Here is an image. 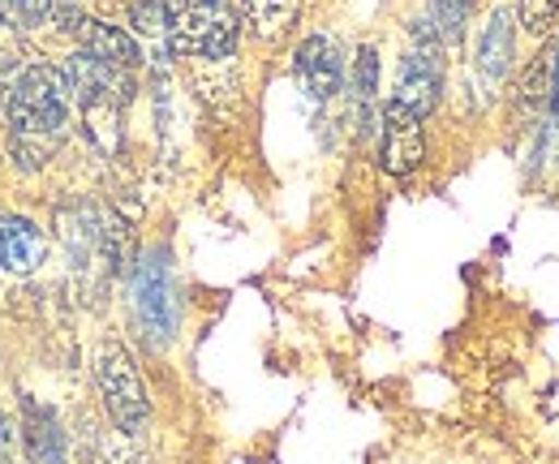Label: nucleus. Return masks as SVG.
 <instances>
[{
	"label": "nucleus",
	"instance_id": "7ed1b4c3",
	"mask_svg": "<svg viewBox=\"0 0 559 464\" xmlns=\"http://www.w3.org/2000/svg\"><path fill=\"white\" fill-rule=\"evenodd\" d=\"M168 4H173L168 48L177 57H207V61L233 57L241 22L233 17L228 0H168Z\"/></svg>",
	"mask_w": 559,
	"mask_h": 464
},
{
	"label": "nucleus",
	"instance_id": "0eeeda50",
	"mask_svg": "<svg viewBox=\"0 0 559 464\" xmlns=\"http://www.w3.org/2000/svg\"><path fill=\"white\" fill-rule=\"evenodd\" d=\"M293 73H297V82L310 99H332L341 91L345 66H341V52L328 35H310L293 57Z\"/></svg>",
	"mask_w": 559,
	"mask_h": 464
},
{
	"label": "nucleus",
	"instance_id": "1a4fd4ad",
	"mask_svg": "<svg viewBox=\"0 0 559 464\" xmlns=\"http://www.w3.org/2000/svg\"><path fill=\"white\" fill-rule=\"evenodd\" d=\"M512 57H516V13L508 4H499L478 35V73L490 86H499L512 69Z\"/></svg>",
	"mask_w": 559,
	"mask_h": 464
},
{
	"label": "nucleus",
	"instance_id": "9d476101",
	"mask_svg": "<svg viewBox=\"0 0 559 464\" xmlns=\"http://www.w3.org/2000/svg\"><path fill=\"white\" fill-rule=\"evenodd\" d=\"M26 413V426H22V443H26V456L39 464H66V435L57 426L52 413H44L35 400L22 404Z\"/></svg>",
	"mask_w": 559,
	"mask_h": 464
},
{
	"label": "nucleus",
	"instance_id": "9b49d317",
	"mask_svg": "<svg viewBox=\"0 0 559 464\" xmlns=\"http://www.w3.org/2000/svg\"><path fill=\"white\" fill-rule=\"evenodd\" d=\"M241 13H246V26L276 44L284 39L293 26H297V13H301V0H241Z\"/></svg>",
	"mask_w": 559,
	"mask_h": 464
},
{
	"label": "nucleus",
	"instance_id": "a211bd4d",
	"mask_svg": "<svg viewBox=\"0 0 559 464\" xmlns=\"http://www.w3.org/2000/svg\"><path fill=\"white\" fill-rule=\"evenodd\" d=\"M99 464H151L146 461V448L139 443V435H126V430H112L99 439Z\"/></svg>",
	"mask_w": 559,
	"mask_h": 464
},
{
	"label": "nucleus",
	"instance_id": "2eb2a0df",
	"mask_svg": "<svg viewBox=\"0 0 559 464\" xmlns=\"http://www.w3.org/2000/svg\"><path fill=\"white\" fill-rule=\"evenodd\" d=\"M547 57H538V61H530L525 73L516 78V91H512V108H516V117H534L538 108H543V99H547Z\"/></svg>",
	"mask_w": 559,
	"mask_h": 464
},
{
	"label": "nucleus",
	"instance_id": "f03ea898",
	"mask_svg": "<svg viewBox=\"0 0 559 464\" xmlns=\"http://www.w3.org/2000/svg\"><path fill=\"white\" fill-rule=\"evenodd\" d=\"M95 388L99 400L112 417V430H126V435H142L146 421H151V400L142 388V374L130 357V348L121 340H104L95 348Z\"/></svg>",
	"mask_w": 559,
	"mask_h": 464
},
{
	"label": "nucleus",
	"instance_id": "4468645a",
	"mask_svg": "<svg viewBox=\"0 0 559 464\" xmlns=\"http://www.w3.org/2000/svg\"><path fill=\"white\" fill-rule=\"evenodd\" d=\"M374 91H379V52L370 44H361L349 69V95L357 104V112H366L374 104Z\"/></svg>",
	"mask_w": 559,
	"mask_h": 464
},
{
	"label": "nucleus",
	"instance_id": "aec40b11",
	"mask_svg": "<svg viewBox=\"0 0 559 464\" xmlns=\"http://www.w3.org/2000/svg\"><path fill=\"white\" fill-rule=\"evenodd\" d=\"M4 9L17 26H48L57 17V0H4Z\"/></svg>",
	"mask_w": 559,
	"mask_h": 464
},
{
	"label": "nucleus",
	"instance_id": "f257e3e1",
	"mask_svg": "<svg viewBox=\"0 0 559 464\" xmlns=\"http://www.w3.org/2000/svg\"><path fill=\"white\" fill-rule=\"evenodd\" d=\"M9 138H61L70 121V86L66 73L44 61L22 66L4 95Z\"/></svg>",
	"mask_w": 559,
	"mask_h": 464
},
{
	"label": "nucleus",
	"instance_id": "20e7f679",
	"mask_svg": "<svg viewBox=\"0 0 559 464\" xmlns=\"http://www.w3.org/2000/svg\"><path fill=\"white\" fill-rule=\"evenodd\" d=\"M439 95H443V39L435 31L430 17L414 22V44L409 52L401 57L396 69V104L409 108L418 121H426L435 108H439Z\"/></svg>",
	"mask_w": 559,
	"mask_h": 464
},
{
	"label": "nucleus",
	"instance_id": "f3484780",
	"mask_svg": "<svg viewBox=\"0 0 559 464\" xmlns=\"http://www.w3.org/2000/svg\"><path fill=\"white\" fill-rule=\"evenodd\" d=\"M516 22L525 35L547 39L559 22V0H516Z\"/></svg>",
	"mask_w": 559,
	"mask_h": 464
},
{
	"label": "nucleus",
	"instance_id": "412c9836",
	"mask_svg": "<svg viewBox=\"0 0 559 464\" xmlns=\"http://www.w3.org/2000/svg\"><path fill=\"white\" fill-rule=\"evenodd\" d=\"M0 464H26V443L22 430L0 413Z\"/></svg>",
	"mask_w": 559,
	"mask_h": 464
},
{
	"label": "nucleus",
	"instance_id": "4be33fe9",
	"mask_svg": "<svg viewBox=\"0 0 559 464\" xmlns=\"http://www.w3.org/2000/svg\"><path fill=\"white\" fill-rule=\"evenodd\" d=\"M57 22H61V31L70 35V39H82L86 44V35H91V13H82L78 4H57Z\"/></svg>",
	"mask_w": 559,
	"mask_h": 464
},
{
	"label": "nucleus",
	"instance_id": "6ab92c4d",
	"mask_svg": "<svg viewBox=\"0 0 559 464\" xmlns=\"http://www.w3.org/2000/svg\"><path fill=\"white\" fill-rule=\"evenodd\" d=\"M130 22L139 26L142 35H159V39H168L173 4H168V0H130Z\"/></svg>",
	"mask_w": 559,
	"mask_h": 464
},
{
	"label": "nucleus",
	"instance_id": "ddd939ff",
	"mask_svg": "<svg viewBox=\"0 0 559 464\" xmlns=\"http://www.w3.org/2000/svg\"><path fill=\"white\" fill-rule=\"evenodd\" d=\"M78 112H82L86 138H91L104 155H117V146H121V112H126V104H121V99H91V104H82Z\"/></svg>",
	"mask_w": 559,
	"mask_h": 464
},
{
	"label": "nucleus",
	"instance_id": "f8f14e48",
	"mask_svg": "<svg viewBox=\"0 0 559 464\" xmlns=\"http://www.w3.org/2000/svg\"><path fill=\"white\" fill-rule=\"evenodd\" d=\"M82 48L112 69H134L142 61L139 44L130 39V31H121V26H112V22H99V17L91 22V35H86Z\"/></svg>",
	"mask_w": 559,
	"mask_h": 464
},
{
	"label": "nucleus",
	"instance_id": "dca6fc26",
	"mask_svg": "<svg viewBox=\"0 0 559 464\" xmlns=\"http://www.w3.org/2000/svg\"><path fill=\"white\" fill-rule=\"evenodd\" d=\"M469 9H474V0H430V22H435L443 44H456L465 35Z\"/></svg>",
	"mask_w": 559,
	"mask_h": 464
},
{
	"label": "nucleus",
	"instance_id": "39448f33",
	"mask_svg": "<svg viewBox=\"0 0 559 464\" xmlns=\"http://www.w3.org/2000/svg\"><path fill=\"white\" fill-rule=\"evenodd\" d=\"M130 293H134V323H139L142 340L151 348H168L177 328H181V301H177V288H173V275H168V259L146 254L134 266Z\"/></svg>",
	"mask_w": 559,
	"mask_h": 464
},
{
	"label": "nucleus",
	"instance_id": "423d86ee",
	"mask_svg": "<svg viewBox=\"0 0 559 464\" xmlns=\"http://www.w3.org/2000/svg\"><path fill=\"white\" fill-rule=\"evenodd\" d=\"M426 155V138H421V121L401 108L396 99L383 108V146H379V159L392 177H409Z\"/></svg>",
	"mask_w": 559,
	"mask_h": 464
},
{
	"label": "nucleus",
	"instance_id": "6e6552de",
	"mask_svg": "<svg viewBox=\"0 0 559 464\" xmlns=\"http://www.w3.org/2000/svg\"><path fill=\"white\" fill-rule=\"evenodd\" d=\"M48 259V237L26 215H0V266L13 275H31Z\"/></svg>",
	"mask_w": 559,
	"mask_h": 464
}]
</instances>
